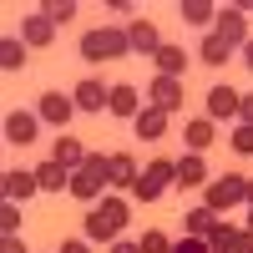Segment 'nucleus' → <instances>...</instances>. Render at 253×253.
I'll return each instance as SVG.
<instances>
[{"label": "nucleus", "mask_w": 253, "mask_h": 253, "mask_svg": "<svg viewBox=\"0 0 253 253\" xmlns=\"http://www.w3.org/2000/svg\"><path fill=\"white\" fill-rule=\"evenodd\" d=\"M76 0H46V5H41V15L46 20H56V26H66V20H76Z\"/></svg>", "instance_id": "28"}, {"label": "nucleus", "mask_w": 253, "mask_h": 253, "mask_svg": "<svg viewBox=\"0 0 253 253\" xmlns=\"http://www.w3.org/2000/svg\"><path fill=\"white\" fill-rule=\"evenodd\" d=\"M56 253H91V238H66Z\"/></svg>", "instance_id": "33"}, {"label": "nucleus", "mask_w": 253, "mask_h": 253, "mask_svg": "<svg viewBox=\"0 0 253 253\" xmlns=\"http://www.w3.org/2000/svg\"><path fill=\"white\" fill-rule=\"evenodd\" d=\"M36 182H41V193H71V167L56 162V157H46L36 167Z\"/></svg>", "instance_id": "14"}, {"label": "nucleus", "mask_w": 253, "mask_h": 253, "mask_svg": "<svg viewBox=\"0 0 253 253\" xmlns=\"http://www.w3.org/2000/svg\"><path fill=\"white\" fill-rule=\"evenodd\" d=\"M36 137H41V117L36 112H5V142L31 147Z\"/></svg>", "instance_id": "11"}, {"label": "nucleus", "mask_w": 253, "mask_h": 253, "mask_svg": "<svg viewBox=\"0 0 253 253\" xmlns=\"http://www.w3.org/2000/svg\"><path fill=\"white\" fill-rule=\"evenodd\" d=\"M137 243H142V253H172V238H167L162 228H147Z\"/></svg>", "instance_id": "29"}, {"label": "nucleus", "mask_w": 253, "mask_h": 253, "mask_svg": "<svg viewBox=\"0 0 253 253\" xmlns=\"http://www.w3.org/2000/svg\"><path fill=\"white\" fill-rule=\"evenodd\" d=\"M228 56H233V46H228V41H218L213 31H208V36H203V46H198V61H203V66H223Z\"/></svg>", "instance_id": "25"}, {"label": "nucleus", "mask_w": 253, "mask_h": 253, "mask_svg": "<svg viewBox=\"0 0 253 253\" xmlns=\"http://www.w3.org/2000/svg\"><path fill=\"white\" fill-rule=\"evenodd\" d=\"M167 187H177V167L167 162V157H157V162H147L142 172H137V182H132V198L137 203H157Z\"/></svg>", "instance_id": "4"}, {"label": "nucleus", "mask_w": 253, "mask_h": 253, "mask_svg": "<svg viewBox=\"0 0 253 253\" xmlns=\"http://www.w3.org/2000/svg\"><path fill=\"white\" fill-rule=\"evenodd\" d=\"M26 51H31V46H26L20 36H5V41H0V66H5V76L26 66Z\"/></svg>", "instance_id": "23"}, {"label": "nucleus", "mask_w": 253, "mask_h": 253, "mask_svg": "<svg viewBox=\"0 0 253 253\" xmlns=\"http://www.w3.org/2000/svg\"><path fill=\"white\" fill-rule=\"evenodd\" d=\"M238 122H243V126H253V91H248V96H238Z\"/></svg>", "instance_id": "34"}, {"label": "nucleus", "mask_w": 253, "mask_h": 253, "mask_svg": "<svg viewBox=\"0 0 253 253\" xmlns=\"http://www.w3.org/2000/svg\"><path fill=\"white\" fill-rule=\"evenodd\" d=\"M218 218H223V213H213V208H187V213H182V233L208 238V233L218 228Z\"/></svg>", "instance_id": "18"}, {"label": "nucleus", "mask_w": 253, "mask_h": 253, "mask_svg": "<svg viewBox=\"0 0 253 253\" xmlns=\"http://www.w3.org/2000/svg\"><path fill=\"white\" fill-rule=\"evenodd\" d=\"M147 96H152L157 112L172 117V112L182 107V81H177V76H152V81H147Z\"/></svg>", "instance_id": "10"}, {"label": "nucleus", "mask_w": 253, "mask_h": 253, "mask_svg": "<svg viewBox=\"0 0 253 253\" xmlns=\"http://www.w3.org/2000/svg\"><path fill=\"white\" fill-rule=\"evenodd\" d=\"M142 167L126 157V152H112V187H122V193H132V182H137Z\"/></svg>", "instance_id": "22"}, {"label": "nucleus", "mask_w": 253, "mask_h": 253, "mask_svg": "<svg viewBox=\"0 0 253 253\" xmlns=\"http://www.w3.org/2000/svg\"><path fill=\"white\" fill-rule=\"evenodd\" d=\"M71 101H76V112L96 117V112H107V101H112V86H107V81H101V76H86V81H76Z\"/></svg>", "instance_id": "6"}, {"label": "nucleus", "mask_w": 253, "mask_h": 253, "mask_svg": "<svg viewBox=\"0 0 253 253\" xmlns=\"http://www.w3.org/2000/svg\"><path fill=\"white\" fill-rule=\"evenodd\" d=\"M0 253H31V248L20 243V233H10V238H0Z\"/></svg>", "instance_id": "35"}, {"label": "nucleus", "mask_w": 253, "mask_h": 253, "mask_svg": "<svg viewBox=\"0 0 253 253\" xmlns=\"http://www.w3.org/2000/svg\"><path fill=\"white\" fill-rule=\"evenodd\" d=\"M233 152L238 157H253V126H238V132H233Z\"/></svg>", "instance_id": "31"}, {"label": "nucleus", "mask_w": 253, "mask_h": 253, "mask_svg": "<svg viewBox=\"0 0 253 253\" xmlns=\"http://www.w3.org/2000/svg\"><path fill=\"white\" fill-rule=\"evenodd\" d=\"M112 187V152H86V162L71 172V198L76 203H101Z\"/></svg>", "instance_id": "1"}, {"label": "nucleus", "mask_w": 253, "mask_h": 253, "mask_svg": "<svg viewBox=\"0 0 253 253\" xmlns=\"http://www.w3.org/2000/svg\"><path fill=\"white\" fill-rule=\"evenodd\" d=\"M132 126H137V137H142V142H157V137H167V112L142 107V117H137Z\"/></svg>", "instance_id": "19"}, {"label": "nucleus", "mask_w": 253, "mask_h": 253, "mask_svg": "<svg viewBox=\"0 0 253 253\" xmlns=\"http://www.w3.org/2000/svg\"><path fill=\"white\" fill-rule=\"evenodd\" d=\"M126 46H132V56H157L162 36H157L152 20H132V26H126Z\"/></svg>", "instance_id": "13"}, {"label": "nucleus", "mask_w": 253, "mask_h": 253, "mask_svg": "<svg viewBox=\"0 0 253 253\" xmlns=\"http://www.w3.org/2000/svg\"><path fill=\"white\" fill-rule=\"evenodd\" d=\"M20 41H26V46H51V41H56V20H46V15H26V20H20Z\"/></svg>", "instance_id": "16"}, {"label": "nucleus", "mask_w": 253, "mask_h": 253, "mask_svg": "<svg viewBox=\"0 0 253 253\" xmlns=\"http://www.w3.org/2000/svg\"><path fill=\"white\" fill-rule=\"evenodd\" d=\"M172 253H208V238H193V233H182L172 243Z\"/></svg>", "instance_id": "32"}, {"label": "nucleus", "mask_w": 253, "mask_h": 253, "mask_svg": "<svg viewBox=\"0 0 253 253\" xmlns=\"http://www.w3.org/2000/svg\"><path fill=\"white\" fill-rule=\"evenodd\" d=\"M243 203H248V208H253V177H248V198H243Z\"/></svg>", "instance_id": "39"}, {"label": "nucleus", "mask_w": 253, "mask_h": 253, "mask_svg": "<svg viewBox=\"0 0 253 253\" xmlns=\"http://www.w3.org/2000/svg\"><path fill=\"white\" fill-rule=\"evenodd\" d=\"M112 253H142V243H126V238H117V243H112Z\"/></svg>", "instance_id": "37"}, {"label": "nucleus", "mask_w": 253, "mask_h": 253, "mask_svg": "<svg viewBox=\"0 0 253 253\" xmlns=\"http://www.w3.org/2000/svg\"><path fill=\"white\" fill-rule=\"evenodd\" d=\"M248 233H253V208H248Z\"/></svg>", "instance_id": "40"}, {"label": "nucleus", "mask_w": 253, "mask_h": 253, "mask_svg": "<svg viewBox=\"0 0 253 253\" xmlns=\"http://www.w3.org/2000/svg\"><path fill=\"white\" fill-rule=\"evenodd\" d=\"M243 198H248V177H238V172H218L203 187V208H213V213H233Z\"/></svg>", "instance_id": "5"}, {"label": "nucleus", "mask_w": 253, "mask_h": 253, "mask_svg": "<svg viewBox=\"0 0 253 253\" xmlns=\"http://www.w3.org/2000/svg\"><path fill=\"white\" fill-rule=\"evenodd\" d=\"M36 117L51 122V126H66V122L76 117V101H71L66 91H41V96H36Z\"/></svg>", "instance_id": "7"}, {"label": "nucleus", "mask_w": 253, "mask_h": 253, "mask_svg": "<svg viewBox=\"0 0 253 253\" xmlns=\"http://www.w3.org/2000/svg\"><path fill=\"white\" fill-rule=\"evenodd\" d=\"M126 203L122 198H101V203H91V213H86V238L91 243H117L122 238V228H126Z\"/></svg>", "instance_id": "2"}, {"label": "nucleus", "mask_w": 253, "mask_h": 253, "mask_svg": "<svg viewBox=\"0 0 253 253\" xmlns=\"http://www.w3.org/2000/svg\"><path fill=\"white\" fill-rule=\"evenodd\" d=\"M182 20H187V26H203V31H213V20H218V10L213 5H208V0H182Z\"/></svg>", "instance_id": "24"}, {"label": "nucleus", "mask_w": 253, "mask_h": 253, "mask_svg": "<svg viewBox=\"0 0 253 253\" xmlns=\"http://www.w3.org/2000/svg\"><path fill=\"white\" fill-rule=\"evenodd\" d=\"M20 233V203H0V238Z\"/></svg>", "instance_id": "30"}, {"label": "nucleus", "mask_w": 253, "mask_h": 253, "mask_svg": "<svg viewBox=\"0 0 253 253\" xmlns=\"http://www.w3.org/2000/svg\"><path fill=\"white\" fill-rule=\"evenodd\" d=\"M107 112H112V117H122V122H137V117H142V91L132 86V81L112 86V101H107Z\"/></svg>", "instance_id": "12"}, {"label": "nucleus", "mask_w": 253, "mask_h": 253, "mask_svg": "<svg viewBox=\"0 0 253 253\" xmlns=\"http://www.w3.org/2000/svg\"><path fill=\"white\" fill-rule=\"evenodd\" d=\"M182 142H187V152H208V147H213V117L187 122L182 126Z\"/></svg>", "instance_id": "20"}, {"label": "nucleus", "mask_w": 253, "mask_h": 253, "mask_svg": "<svg viewBox=\"0 0 253 253\" xmlns=\"http://www.w3.org/2000/svg\"><path fill=\"white\" fill-rule=\"evenodd\" d=\"M172 167H177V187H187V193H193V187H208V162H203V152H182Z\"/></svg>", "instance_id": "15"}, {"label": "nucleus", "mask_w": 253, "mask_h": 253, "mask_svg": "<svg viewBox=\"0 0 253 253\" xmlns=\"http://www.w3.org/2000/svg\"><path fill=\"white\" fill-rule=\"evenodd\" d=\"M81 56L91 61V66H101V61H117V56H132V46H126V26H96L81 36Z\"/></svg>", "instance_id": "3"}, {"label": "nucleus", "mask_w": 253, "mask_h": 253, "mask_svg": "<svg viewBox=\"0 0 253 253\" xmlns=\"http://www.w3.org/2000/svg\"><path fill=\"white\" fill-rule=\"evenodd\" d=\"M0 187H5V203H31L41 193V182H36V167H10L5 177H0Z\"/></svg>", "instance_id": "9"}, {"label": "nucleus", "mask_w": 253, "mask_h": 253, "mask_svg": "<svg viewBox=\"0 0 253 253\" xmlns=\"http://www.w3.org/2000/svg\"><path fill=\"white\" fill-rule=\"evenodd\" d=\"M51 157H56V162H66L71 172H76V167L86 162V147H81L76 137H56V152H51Z\"/></svg>", "instance_id": "27"}, {"label": "nucleus", "mask_w": 253, "mask_h": 253, "mask_svg": "<svg viewBox=\"0 0 253 253\" xmlns=\"http://www.w3.org/2000/svg\"><path fill=\"white\" fill-rule=\"evenodd\" d=\"M238 233H243V228H233V223H223V218H218V228L208 233V253H233Z\"/></svg>", "instance_id": "26"}, {"label": "nucleus", "mask_w": 253, "mask_h": 253, "mask_svg": "<svg viewBox=\"0 0 253 253\" xmlns=\"http://www.w3.org/2000/svg\"><path fill=\"white\" fill-rule=\"evenodd\" d=\"M152 61H157V76H177L182 81V71H187V51L182 46H162Z\"/></svg>", "instance_id": "21"}, {"label": "nucleus", "mask_w": 253, "mask_h": 253, "mask_svg": "<svg viewBox=\"0 0 253 253\" xmlns=\"http://www.w3.org/2000/svg\"><path fill=\"white\" fill-rule=\"evenodd\" d=\"M233 253H253V233H248V228H243V233H238V243H233Z\"/></svg>", "instance_id": "36"}, {"label": "nucleus", "mask_w": 253, "mask_h": 253, "mask_svg": "<svg viewBox=\"0 0 253 253\" xmlns=\"http://www.w3.org/2000/svg\"><path fill=\"white\" fill-rule=\"evenodd\" d=\"M208 117L213 122H233L238 117V91L233 86H213L208 91Z\"/></svg>", "instance_id": "17"}, {"label": "nucleus", "mask_w": 253, "mask_h": 253, "mask_svg": "<svg viewBox=\"0 0 253 253\" xmlns=\"http://www.w3.org/2000/svg\"><path fill=\"white\" fill-rule=\"evenodd\" d=\"M213 36H218V41H228L233 51H243V46H248V15H243L238 5H233V10H218Z\"/></svg>", "instance_id": "8"}, {"label": "nucleus", "mask_w": 253, "mask_h": 253, "mask_svg": "<svg viewBox=\"0 0 253 253\" xmlns=\"http://www.w3.org/2000/svg\"><path fill=\"white\" fill-rule=\"evenodd\" d=\"M243 66L253 71V41H248V46H243Z\"/></svg>", "instance_id": "38"}]
</instances>
